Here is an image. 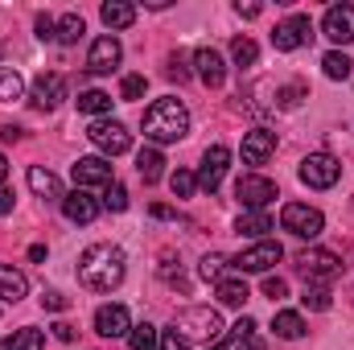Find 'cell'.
<instances>
[{
    "label": "cell",
    "mask_w": 354,
    "mask_h": 350,
    "mask_svg": "<svg viewBox=\"0 0 354 350\" xmlns=\"http://www.w3.org/2000/svg\"><path fill=\"white\" fill-rule=\"evenodd\" d=\"M194 66H198V79H202L206 87H223V79H227V62H223V54H218L214 46L194 50Z\"/></svg>",
    "instance_id": "e0dca14e"
},
{
    "label": "cell",
    "mask_w": 354,
    "mask_h": 350,
    "mask_svg": "<svg viewBox=\"0 0 354 350\" xmlns=\"http://www.w3.org/2000/svg\"><path fill=\"white\" fill-rule=\"evenodd\" d=\"M189 132V111H185V103L181 99H157L149 111H145V136L153 140V145H174Z\"/></svg>",
    "instance_id": "7a4b0ae2"
},
{
    "label": "cell",
    "mask_w": 354,
    "mask_h": 350,
    "mask_svg": "<svg viewBox=\"0 0 354 350\" xmlns=\"http://www.w3.org/2000/svg\"><path fill=\"white\" fill-rule=\"evenodd\" d=\"M33 25H37V37H41V42H58V21H54L50 12H37Z\"/></svg>",
    "instance_id": "f35d334b"
},
{
    "label": "cell",
    "mask_w": 354,
    "mask_h": 350,
    "mask_svg": "<svg viewBox=\"0 0 354 350\" xmlns=\"http://www.w3.org/2000/svg\"><path fill=\"white\" fill-rule=\"evenodd\" d=\"M4 177H8V161L0 157V185H4Z\"/></svg>",
    "instance_id": "f5cc1de1"
},
{
    "label": "cell",
    "mask_w": 354,
    "mask_h": 350,
    "mask_svg": "<svg viewBox=\"0 0 354 350\" xmlns=\"http://www.w3.org/2000/svg\"><path fill=\"white\" fill-rule=\"evenodd\" d=\"M25 293H29L25 272H17L12 264H0V301H4V305H17Z\"/></svg>",
    "instance_id": "7402d4cb"
},
{
    "label": "cell",
    "mask_w": 354,
    "mask_h": 350,
    "mask_svg": "<svg viewBox=\"0 0 354 350\" xmlns=\"http://www.w3.org/2000/svg\"><path fill=\"white\" fill-rule=\"evenodd\" d=\"M128 272V260L115 243H91L87 252L79 256V280L87 284L91 293H111Z\"/></svg>",
    "instance_id": "6da1fadb"
},
{
    "label": "cell",
    "mask_w": 354,
    "mask_h": 350,
    "mask_svg": "<svg viewBox=\"0 0 354 350\" xmlns=\"http://www.w3.org/2000/svg\"><path fill=\"white\" fill-rule=\"evenodd\" d=\"M157 350H189V342H185V338H177V330H165Z\"/></svg>",
    "instance_id": "ee69618b"
},
{
    "label": "cell",
    "mask_w": 354,
    "mask_h": 350,
    "mask_svg": "<svg viewBox=\"0 0 354 350\" xmlns=\"http://www.w3.org/2000/svg\"><path fill=\"white\" fill-rule=\"evenodd\" d=\"M248 342H252V338H239V334L231 330V338H218L210 350H248Z\"/></svg>",
    "instance_id": "7bdbcfd3"
},
{
    "label": "cell",
    "mask_w": 354,
    "mask_h": 350,
    "mask_svg": "<svg viewBox=\"0 0 354 350\" xmlns=\"http://www.w3.org/2000/svg\"><path fill=\"white\" fill-rule=\"evenodd\" d=\"M66 305H71V301H66V297H62L58 288H50V293H41V309H50V313H62Z\"/></svg>",
    "instance_id": "60d3db41"
},
{
    "label": "cell",
    "mask_w": 354,
    "mask_h": 350,
    "mask_svg": "<svg viewBox=\"0 0 354 350\" xmlns=\"http://www.w3.org/2000/svg\"><path fill=\"white\" fill-rule=\"evenodd\" d=\"M128 347H132V350H157V347H161V334H157V326H149V322L132 326V330H128Z\"/></svg>",
    "instance_id": "f1b7e54d"
},
{
    "label": "cell",
    "mask_w": 354,
    "mask_h": 350,
    "mask_svg": "<svg viewBox=\"0 0 354 350\" xmlns=\"http://www.w3.org/2000/svg\"><path fill=\"white\" fill-rule=\"evenodd\" d=\"M214 297H218V305H227V309H243L248 305V280L243 276H223L218 284H214Z\"/></svg>",
    "instance_id": "44dd1931"
},
{
    "label": "cell",
    "mask_w": 354,
    "mask_h": 350,
    "mask_svg": "<svg viewBox=\"0 0 354 350\" xmlns=\"http://www.w3.org/2000/svg\"><path fill=\"white\" fill-rule=\"evenodd\" d=\"M227 161H231L227 145H210V149L202 153V169H198V185H202L206 194H214V190L223 185V174H227Z\"/></svg>",
    "instance_id": "7c38bea8"
},
{
    "label": "cell",
    "mask_w": 354,
    "mask_h": 350,
    "mask_svg": "<svg viewBox=\"0 0 354 350\" xmlns=\"http://www.w3.org/2000/svg\"><path fill=\"white\" fill-rule=\"evenodd\" d=\"M136 174L145 177V181H161V174H165V157H161L157 149H140V157H136Z\"/></svg>",
    "instance_id": "484cf974"
},
{
    "label": "cell",
    "mask_w": 354,
    "mask_h": 350,
    "mask_svg": "<svg viewBox=\"0 0 354 350\" xmlns=\"http://www.w3.org/2000/svg\"><path fill=\"white\" fill-rule=\"evenodd\" d=\"M62 214L71 219V223H79V227H87L99 219V202L91 198L87 190H71L66 198H62Z\"/></svg>",
    "instance_id": "ac0fdd59"
},
{
    "label": "cell",
    "mask_w": 354,
    "mask_h": 350,
    "mask_svg": "<svg viewBox=\"0 0 354 350\" xmlns=\"http://www.w3.org/2000/svg\"><path fill=\"white\" fill-rule=\"evenodd\" d=\"M103 206H107V210H115V214H120V210H128V190H124L120 181H111V185H107V194H103Z\"/></svg>",
    "instance_id": "e575fe53"
},
{
    "label": "cell",
    "mask_w": 354,
    "mask_h": 350,
    "mask_svg": "<svg viewBox=\"0 0 354 350\" xmlns=\"http://www.w3.org/2000/svg\"><path fill=\"white\" fill-rule=\"evenodd\" d=\"M260 12H264L260 4H239V17H260Z\"/></svg>",
    "instance_id": "c3c4849f"
},
{
    "label": "cell",
    "mask_w": 354,
    "mask_h": 350,
    "mask_svg": "<svg viewBox=\"0 0 354 350\" xmlns=\"http://www.w3.org/2000/svg\"><path fill=\"white\" fill-rule=\"evenodd\" d=\"M75 190H87V185H111L115 177H111V165L103 161V157H79L75 161Z\"/></svg>",
    "instance_id": "2e32d148"
},
{
    "label": "cell",
    "mask_w": 354,
    "mask_h": 350,
    "mask_svg": "<svg viewBox=\"0 0 354 350\" xmlns=\"http://www.w3.org/2000/svg\"><path fill=\"white\" fill-rule=\"evenodd\" d=\"M153 219H174V210H169V206H161V202H157V206H153Z\"/></svg>",
    "instance_id": "816d5d0a"
},
{
    "label": "cell",
    "mask_w": 354,
    "mask_h": 350,
    "mask_svg": "<svg viewBox=\"0 0 354 350\" xmlns=\"http://www.w3.org/2000/svg\"><path fill=\"white\" fill-rule=\"evenodd\" d=\"M54 338L58 342H75V326L71 322H54Z\"/></svg>",
    "instance_id": "bcb514c9"
},
{
    "label": "cell",
    "mask_w": 354,
    "mask_h": 350,
    "mask_svg": "<svg viewBox=\"0 0 354 350\" xmlns=\"http://www.w3.org/2000/svg\"><path fill=\"white\" fill-rule=\"evenodd\" d=\"M235 231L248 235V239H260L264 231H272V219H268V210H248V214H239Z\"/></svg>",
    "instance_id": "d4e9b609"
},
{
    "label": "cell",
    "mask_w": 354,
    "mask_h": 350,
    "mask_svg": "<svg viewBox=\"0 0 354 350\" xmlns=\"http://www.w3.org/2000/svg\"><path fill=\"white\" fill-rule=\"evenodd\" d=\"M4 350H46V338H41V330H12L8 338H4Z\"/></svg>",
    "instance_id": "83f0119b"
},
{
    "label": "cell",
    "mask_w": 354,
    "mask_h": 350,
    "mask_svg": "<svg viewBox=\"0 0 354 350\" xmlns=\"http://www.w3.org/2000/svg\"><path fill=\"white\" fill-rule=\"evenodd\" d=\"M128 330H132V322H128L124 305H99L95 309V334L99 338H124Z\"/></svg>",
    "instance_id": "5bb4252c"
},
{
    "label": "cell",
    "mask_w": 354,
    "mask_h": 350,
    "mask_svg": "<svg viewBox=\"0 0 354 350\" xmlns=\"http://www.w3.org/2000/svg\"><path fill=\"white\" fill-rule=\"evenodd\" d=\"M165 75H169V79H177V83H185V75H189V71H185L181 54H174V58H169V71H165Z\"/></svg>",
    "instance_id": "f6af8a7d"
},
{
    "label": "cell",
    "mask_w": 354,
    "mask_h": 350,
    "mask_svg": "<svg viewBox=\"0 0 354 350\" xmlns=\"http://www.w3.org/2000/svg\"><path fill=\"white\" fill-rule=\"evenodd\" d=\"M272 153H276V132L252 128V132L243 136V161H248V165H264Z\"/></svg>",
    "instance_id": "d6986e66"
},
{
    "label": "cell",
    "mask_w": 354,
    "mask_h": 350,
    "mask_svg": "<svg viewBox=\"0 0 354 350\" xmlns=\"http://www.w3.org/2000/svg\"><path fill=\"white\" fill-rule=\"evenodd\" d=\"M29 190H33L41 202H58V206H62V198H66V194H62V181L50 174V169H41V165H29Z\"/></svg>",
    "instance_id": "ffe728a7"
},
{
    "label": "cell",
    "mask_w": 354,
    "mask_h": 350,
    "mask_svg": "<svg viewBox=\"0 0 354 350\" xmlns=\"http://www.w3.org/2000/svg\"><path fill=\"white\" fill-rule=\"evenodd\" d=\"M309 37H313V25H309V17H305V12H292L288 21H280V25L272 29V46H276V50H284V54L301 50Z\"/></svg>",
    "instance_id": "ba28073f"
},
{
    "label": "cell",
    "mask_w": 354,
    "mask_h": 350,
    "mask_svg": "<svg viewBox=\"0 0 354 350\" xmlns=\"http://www.w3.org/2000/svg\"><path fill=\"white\" fill-rule=\"evenodd\" d=\"M0 136H4L8 145H12V140H21V128H12V124H8V128H0Z\"/></svg>",
    "instance_id": "681fc988"
},
{
    "label": "cell",
    "mask_w": 354,
    "mask_h": 350,
    "mask_svg": "<svg viewBox=\"0 0 354 350\" xmlns=\"http://www.w3.org/2000/svg\"><path fill=\"white\" fill-rule=\"evenodd\" d=\"M29 260L41 264V260H46V248H41V243H33V248H29Z\"/></svg>",
    "instance_id": "f907efd6"
},
{
    "label": "cell",
    "mask_w": 354,
    "mask_h": 350,
    "mask_svg": "<svg viewBox=\"0 0 354 350\" xmlns=\"http://www.w3.org/2000/svg\"><path fill=\"white\" fill-rule=\"evenodd\" d=\"M272 330H276V338H284V342H297V338L305 334V322H301V313H292V309H280V313L272 317Z\"/></svg>",
    "instance_id": "cb8c5ba5"
},
{
    "label": "cell",
    "mask_w": 354,
    "mask_h": 350,
    "mask_svg": "<svg viewBox=\"0 0 354 350\" xmlns=\"http://www.w3.org/2000/svg\"><path fill=\"white\" fill-rule=\"evenodd\" d=\"M120 58H124V46H120L111 33H103V37H95V42H91L87 71H91V75H111V71L120 66Z\"/></svg>",
    "instance_id": "30bf717a"
},
{
    "label": "cell",
    "mask_w": 354,
    "mask_h": 350,
    "mask_svg": "<svg viewBox=\"0 0 354 350\" xmlns=\"http://www.w3.org/2000/svg\"><path fill=\"white\" fill-rule=\"evenodd\" d=\"M264 297H272V301H284V297H288V284H284L280 276H268V280H264Z\"/></svg>",
    "instance_id": "b9f144b4"
},
{
    "label": "cell",
    "mask_w": 354,
    "mask_h": 350,
    "mask_svg": "<svg viewBox=\"0 0 354 350\" xmlns=\"http://www.w3.org/2000/svg\"><path fill=\"white\" fill-rule=\"evenodd\" d=\"M66 99V79L62 75H37L33 79V107H41V111H54L58 103Z\"/></svg>",
    "instance_id": "9a60e30c"
},
{
    "label": "cell",
    "mask_w": 354,
    "mask_h": 350,
    "mask_svg": "<svg viewBox=\"0 0 354 350\" xmlns=\"http://www.w3.org/2000/svg\"><path fill=\"white\" fill-rule=\"evenodd\" d=\"M169 190H174V198H189V194L198 190V177L185 174V169H177V174L169 177Z\"/></svg>",
    "instance_id": "836d02e7"
},
{
    "label": "cell",
    "mask_w": 354,
    "mask_h": 350,
    "mask_svg": "<svg viewBox=\"0 0 354 350\" xmlns=\"http://www.w3.org/2000/svg\"><path fill=\"white\" fill-rule=\"evenodd\" d=\"M231 58H235V66H256L260 46H256L252 37H235V42H231Z\"/></svg>",
    "instance_id": "4dcf8cb0"
},
{
    "label": "cell",
    "mask_w": 354,
    "mask_h": 350,
    "mask_svg": "<svg viewBox=\"0 0 354 350\" xmlns=\"http://www.w3.org/2000/svg\"><path fill=\"white\" fill-rule=\"evenodd\" d=\"M322 29H326V37H330V42L351 46V42H354V4H330V8H326Z\"/></svg>",
    "instance_id": "4fadbf2b"
},
{
    "label": "cell",
    "mask_w": 354,
    "mask_h": 350,
    "mask_svg": "<svg viewBox=\"0 0 354 350\" xmlns=\"http://www.w3.org/2000/svg\"><path fill=\"white\" fill-rule=\"evenodd\" d=\"M297 272L309 280V288H322L342 276V260L326 248H309V252H297Z\"/></svg>",
    "instance_id": "277c9868"
},
{
    "label": "cell",
    "mask_w": 354,
    "mask_h": 350,
    "mask_svg": "<svg viewBox=\"0 0 354 350\" xmlns=\"http://www.w3.org/2000/svg\"><path fill=\"white\" fill-rule=\"evenodd\" d=\"M305 99V83H288V87H276V103L280 107H297Z\"/></svg>",
    "instance_id": "8d00e7d4"
},
{
    "label": "cell",
    "mask_w": 354,
    "mask_h": 350,
    "mask_svg": "<svg viewBox=\"0 0 354 350\" xmlns=\"http://www.w3.org/2000/svg\"><path fill=\"white\" fill-rule=\"evenodd\" d=\"M83 33H87V25H83V17H79V12H66V17L58 21V42H62V46H75Z\"/></svg>",
    "instance_id": "f546056e"
},
{
    "label": "cell",
    "mask_w": 354,
    "mask_h": 350,
    "mask_svg": "<svg viewBox=\"0 0 354 350\" xmlns=\"http://www.w3.org/2000/svg\"><path fill=\"white\" fill-rule=\"evenodd\" d=\"M322 71H326V79H334V83H342V79H351L354 75V62L346 54H338V50H330L326 58H322Z\"/></svg>",
    "instance_id": "4316f807"
},
{
    "label": "cell",
    "mask_w": 354,
    "mask_h": 350,
    "mask_svg": "<svg viewBox=\"0 0 354 350\" xmlns=\"http://www.w3.org/2000/svg\"><path fill=\"white\" fill-rule=\"evenodd\" d=\"M149 91V79L145 75H124V83H120V99H140Z\"/></svg>",
    "instance_id": "d590c367"
},
{
    "label": "cell",
    "mask_w": 354,
    "mask_h": 350,
    "mask_svg": "<svg viewBox=\"0 0 354 350\" xmlns=\"http://www.w3.org/2000/svg\"><path fill=\"white\" fill-rule=\"evenodd\" d=\"M235 198H239L248 210H264L268 202L276 198V181H272V177L248 174V177H239V181H235Z\"/></svg>",
    "instance_id": "9c48e42d"
},
{
    "label": "cell",
    "mask_w": 354,
    "mask_h": 350,
    "mask_svg": "<svg viewBox=\"0 0 354 350\" xmlns=\"http://www.w3.org/2000/svg\"><path fill=\"white\" fill-rule=\"evenodd\" d=\"M21 91H25L21 75H17L12 66H0V103H12V99H21Z\"/></svg>",
    "instance_id": "d6a6232c"
},
{
    "label": "cell",
    "mask_w": 354,
    "mask_h": 350,
    "mask_svg": "<svg viewBox=\"0 0 354 350\" xmlns=\"http://www.w3.org/2000/svg\"><path fill=\"white\" fill-rule=\"evenodd\" d=\"M87 136H91V145L103 149L107 157H120V153L132 149V132H128L124 124H115V120H95L87 128Z\"/></svg>",
    "instance_id": "52a82bcc"
},
{
    "label": "cell",
    "mask_w": 354,
    "mask_h": 350,
    "mask_svg": "<svg viewBox=\"0 0 354 350\" xmlns=\"http://www.w3.org/2000/svg\"><path fill=\"white\" fill-rule=\"evenodd\" d=\"M99 17H103V25H107V29H128V25L136 21V8H132V4H124V0H107V4L99 8Z\"/></svg>",
    "instance_id": "603a6c76"
},
{
    "label": "cell",
    "mask_w": 354,
    "mask_h": 350,
    "mask_svg": "<svg viewBox=\"0 0 354 350\" xmlns=\"http://www.w3.org/2000/svg\"><path fill=\"white\" fill-rule=\"evenodd\" d=\"M248 350H264V347H260V342H248Z\"/></svg>",
    "instance_id": "db71d44e"
},
{
    "label": "cell",
    "mask_w": 354,
    "mask_h": 350,
    "mask_svg": "<svg viewBox=\"0 0 354 350\" xmlns=\"http://www.w3.org/2000/svg\"><path fill=\"white\" fill-rule=\"evenodd\" d=\"M8 210H12V190L0 185V214H8Z\"/></svg>",
    "instance_id": "7dc6e473"
},
{
    "label": "cell",
    "mask_w": 354,
    "mask_h": 350,
    "mask_svg": "<svg viewBox=\"0 0 354 350\" xmlns=\"http://www.w3.org/2000/svg\"><path fill=\"white\" fill-rule=\"evenodd\" d=\"M79 111H87V116L111 111V95H107V91H83V95H79Z\"/></svg>",
    "instance_id": "1f68e13d"
},
{
    "label": "cell",
    "mask_w": 354,
    "mask_h": 350,
    "mask_svg": "<svg viewBox=\"0 0 354 350\" xmlns=\"http://www.w3.org/2000/svg\"><path fill=\"white\" fill-rule=\"evenodd\" d=\"M301 181L305 185H313V190H330L338 177H342V161L338 157H330V153H309L305 161H301Z\"/></svg>",
    "instance_id": "8992f818"
},
{
    "label": "cell",
    "mask_w": 354,
    "mask_h": 350,
    "mask_svg": "<svg viewBox=\"0 0 354 350\" xmlns=\"http://www.w3.org/2000/svg\"><path fill=\"white\" fill-rule=\"evenodd\" d=\"M301 305H305V309H313V313H322V309H330V293H326V288H305Z\"/></svg>",
    "instance_id": "74e56055"
},
{
    "label": "cell",
    "mask_w": 354,
    "mask_h": 350,
    "mask_svg": "<svg viewBox=\"0 0 354 350\" xmlns=\"http://www.w3.org/2000/svg\"><path fill=\"white\" fill-rule=\"evenodd\" d=\"M280 260H284V248H280L276 239H264V243L239 252V256H235V268H239V276H243V272H268L272 264H280Z\"/></svg>",
    "instance_id": "8fae6325"
},
{
    "label": "cell",
    "mask_w": 354,
    "mask_h": 350,
    "mask_svg": "<svg viewBox=\"0 0 354 350\" xmlns=\"http://www.w3.org/2000/svg\"><path fill=\"white\" fill-rule=\"evenodd\" d=\"M223 256H206V260H202V268H198V272H202V280H214V284H218V280H223V276H227V272H223Z\"/></svg>",
    "instance_id": "ab89813d"
},
{
    "label": "cell",
    "mask_w": 354,
    "mask_h": 350,
    "mask_svg": "<svg viewBox=\"0 0 354 350\" xmlns=\"http://www.w3.org/2000/svg\"><path fill=\"white\" fill-rule=\"evenodd\" d=\"M280 227H284L288 235H297V239H317V235L326 231V219H322V210H317V206L288 202V206L280 210Z\"/></svg>",
    "instance_id": "5b68a950"
},
{
    "label": "cell",
    "mask_w": 354,
    "mask_h": 350,
    "mask_svg": "<svg viewBox=\"0 0 354 350\" xmlns=\"http://www.w3.org/2000/svg\"><path fill=\"white\" fill-rule=\"evenodd\" d=\"M174 330H181L185 338H198V342L214 347V342L223 338V317H218V309H210V305H189V309L177 313Z\"/></svg>",
    "instance_id": "3957f363"
}]
</instances>
